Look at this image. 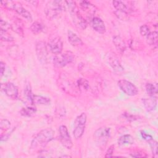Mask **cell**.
I'll list each match as a JSON object with an SVG mask.
<instances>
[{
  "mask_svg": "<svg viewBox=\"0 0 158 158\" xmlns=\"http://www.w3.org/2000/svg\"><path fill=\"white\" fill-rule=\"evenodd\" d=\"M58 84L59 87L65 93L68 94L75 96L78 94L80 90L78 89L77 84L65 74H61L58 78Z\"/></svg>",
  "mask_w": 158,
  "mask_h": 158,
  "instance_id": "3",
  "label": "cell"
},
{
  "mask_svg": "<svg viewBox=\"0 0 158 158\" xmlns=\"http://www.w3.org/2000/svg\"><path fill=\"white\" fill-rule=\"evenodd\" d=\"M55 113H56V116L58 118H62L65 117V114H66L65 107H64L62 106H59L58 107L56 108Z\"/></svg>",
  "mask_w": 158,
  "mask_h": 158,
  "instance_id": "31",
  "label": "cell"
},
{
  "mask_svg": "<svg viewBox=\"0 0 158 158\" xmlns=\"http://www.w3.org/2000/svg\"><path fill=\"white\" fill-rule=\"evenodd\" d=\"M51 102L49 98L40 96V95H34L33 96V104H40V105H48Z\"/></svg>",
  "mask_w": 158,
  "mask_h": 158,
  "instance_id": "22",
  "label": "cell"
},
{
  "mask_svg": "<svg viewBox=\"0 0 158 158\" xmlns=\"http://www.w3.org/2000/svg\"><path fill=\"white\" fill-rule=\"evenodd\" d=\"M142 102L144 108L148 112L154 110L157 106V99L156 98L151 97L149 98H143Z\"/></svg>",
  "mask_w": 158,
  "mask_h": 158,
  "instance_id": "17",
  "label": "cell"
},
{
  "mask_svg": "<svg viewBox=\"0 0 158 158\" xmlns=\"http://www.w3.org/2000/svg\"><path fill=\"white\" fill-rule=\"evenodd\" d=\"M114 151V145H111V146L108 148V149L107 150L104 157H112V156H113Z\"/></svg>",
  "mask_w": 158,
  "mask_h": 158,
  "instance_id": "37",
  "label": "cell"
},
{
  "mask_svg": "<svg viewBox=\"0 0 158 158\" xmlns=\"http://www.w3.org/2000/svg\"><path fill=\"white\" fill-rule=\"evenodd\" d=\"M24 96L26 99L30 102V103L31 105H33V94H32L31 89V86L29 83H27L25 87V90H24Z\"/></svg>",
  "mask_w": 158,
  "mask_h": 158,
  "instance_id": "28",
  "label": "cell"
},
{
  "mask_svg": "<svg viewBox=\"0 0 158 158\" xmlns=\"http://www.w3.org/2000/svg\"><path fill=\"white\" fill-rule=\"evenodd\" d=\"M117 83L120 89L127 95L134 96L138 94V89L131 82L126 80H120Z\"/></svg>",
  "mask_w": 158,
  "mask_h": 158,
  "instance_id": "9",
  "label": "cell"
},
{
  "mask_svg": "<svg viewBox=\"0 0 158 158\" xmlns=\"http://www.w3.org/2000/svg\"><path fill=\"white\" fill-rule=\"evenodd\" d=\"M149 143V145L151 149V151L152 153V156L156 158L157 157V148H158V145H157V142L153 139L148 141Z\"/></svg>",
  "mask_w": 158,
  "mask_h": 158,
  "instance_id": "29",
  "label": "cell"
},
{
  "mask_svg": "<svg viewBox=\"0 0 158 158\" xmlns=\"http://www.w3.org/2000/svg\"><path fill=\"white\" fill-rule=\"evenodd\" d=\"M36 111L35 107L33 106H27L26 107H23L20 110V114L24 117H30L33 115Z\"/></svg>",
  "mask_w": 158,
  "mask_h": 158,
  "instance_id": "27",
  "label": "cell"
},
{
  "mask_svg": "<svg viewBox=\"0 0 158 158\" xmlns=\"http://www.w3.org/2000/svg\"><path fill=\"white\" fill-rule=\"evenodd\" d=\"M5 94L10 98L17 99L19 96V90L17 87L12 82H7L2 86Z\"/></svg>",
  "mask_w": 158,
  "mask_h": 158,
  "instance_id": "13",
  "label": "cell"
},
{
  "mask_svg": "<svg viewBox=\"0 0 158 158\" xmlns=\"http://www.w3.org/2000/svg\"><path fill=\"white\" fill-rule=\"evenodd\" d=\"M11 29L15 31L16 33H17L19 35L23 36V31L22 28L17 23H14L11 25Z\"/></svg>",
  "mask_w": 158,
  "mask_h": 158,
  "instance_id": "34",
  "label": "cell"
},
{
  "mask_svg": "<svg viewBox=\"0 0 158 158\" xmlns=\"http://www.w3.org/2000/svg\"><path fill=\"white\" fill-rule=\"evenodd\" d=\"M113 43L117 50L121 54L123 53L126 49V45L123 39L120 36H114L112 39Z\"/></svg>",
  "mask_w": 158,
  "mask_h": 158,
  "instance_id": "18",
  "label": "cell"
},
{
  "mask_svg": "<svg viewBox=\"0 0 158 158\" xmlns=\"http://www.w3.org/2000/svg\"><path fill=\"white\" fill-rule=\"evenodd\" d=\"M139 31L143 36L146 37L151 33V30L149 27L147 25H143L139 28Z\"/></svg>",
  "mask_w": 158,
  "mask_h": 158,
  "instance_id": "32",
  "label": "cell"
},
{
  "mask_svg": "<svg viewBox=\"0 0 158 158\" xmlns=\"http://www.w3.org/2000/svg\"><path fill=\"white\" fill-rule=\"evenodd\" d=\"M0 28L1 30L4 31H7L9 28H11V25L7 23V22L3 20L2 19H1L0 20Z\"/></svg>",
  "mask_w": 158,
  "mask_h": 158,
  "instance_id": "35",
  "label": "cell"
},
{
  "mask_svg": "<svg viewBox=\"0 0 158 158\" xmlns=\"http://www.w3.org/2000/svg\"><path fill=\"white\" fill-rule=\"evenodd\" d=\"M54 131L51 128L41 130L33 138L31 142V148L35 149L39 146H44L54 139Z\"/></svg>",
  "mask_w": 158,
  "mask_h": 158,
  "instance_id": "2",
  "label": "cell"
},
{
  "mask_svg": "<svg viewBox=\"0 0 158 158\" xmlns=\"http://www.w3.org/2000/svg\"><path fill=\"white\" fill-rule=\"evenodd\" d=\"M59 133L61 144L67 149H71L73 146V143L67 127L65 125L60 126L59 128Z\"/></svg>",
  "mask_w": 158,
  "mask_h": 158,
  "instance_id": "10",
  "label": "cell"
},
{
  "mask_svg": "<svg viewBox=\"0 0 158 158\" xmlns=\"http://www.w3.org/2000/svg\"><path fill=\"white\" fill-rule=\"evenodd\" d=\"M146 90L149 97L157 99V83H148L146 85Z\"/></svg>",
  "mask_w": 158,
  "mask_h": 158,
  "instance_id": "20",
  "label": "cell"
},
{
  "mask_svg": "<svg viewBox=\"0 0 158 158\" xmlns=\"http://www.w3.org/2000/svg\"><path fill=\"white\" fill-rule=\"evenodd\" d=\"M112 4L114 8L117 10V12L125 14L127 15L130 12V9L126 5L123 1H113Z\"/></svg>",
  "mask_w": 158,
  "mask_h": 158,
  "instance_id": "19",
  "label": "cell"
},
{
  "mask_svg": "<svg viewBox=\"0 0 158 158\" xmlns=\"http://www.w3.org/2000/svg\"><path fill=\"white\" fill-rule=\"evenodd\" d=\"M80 6L83 10L86 11L89 14H93L96 11V7L90 2L87 1H82L80 2Z\"/></svg>",
  "mask_w": 158,
  "mask_h": 158,
  "instance_id": "21",
  "label": "cell"
},
{
  "mask_svg": "<svg viewBox=\"0 0 158 158\" xmlns=\"http://www.w3.org/2000/svg\"><path fill=\"white\" fill-rule=\"evenodd\" d=\"M1 40L3 41L10 42L14 41V38L7 31H4L1 30Z\"/></svg>",
  "mask_w": 158,
  "mask_h": 158,
  "instance_id": "30",
  "label": "cell"
},
{
  "mask_svg": "<svg viewBox=\"0 0 158 158\" xmlns=\"http://www.w3.org/2000/svg\"><path fill=\"white\" fill-rule=\"evenodd\" d=\"M130 155L134 157H144L148 156L146 153H144L141 151H136L133 153H130Z\"/></svg>",
  "mask_w": 158,
  "mask_h": 158,
  "instance_id": "36",
  "label": "cell"
},
{
  "mask_svg": "<svg viewBox=\"0 0 158 158\" xmlns=\"http://www.w3.org/2000/svg\"><path fill=\"white\" fill-rule=\"evenodd\" d=\"M110 135V128L103 127L97 129L94 134V139L98 146L100 148L105 147Z\"/></svg>",
  "mask_w": 158,
  "mask_h": 158,
  "instance_id": "5",
  "label": "cell"
},
{
  "mask_svg": "<svg viewBox=\"0 0 158 158\" xmlns=\"http://www.w3.org/2000/svg\"><path fill=\"white\" fill-rule=\"evenodd\" d=\"M123 116L125 117V118L126 119H127L128 120H131V121H133V120H135L136 119H138V117L136 116V115H131L129 113H125L123 114Z\"/></svg>",
  "mask_w": 158,
  "mask_h": 158,
  "instance_id": "38",
  "label": "cell"
},
{
  "mask_svg": "<svg viewBox=\"0 0 158 158\" xmlns=\"http://www.w3.org/2000/svg\"><path fill=\"white\" fill-rule=\"evenodd\" d=\"M107 60L110 66L116 72H122L123 71V67L122 66L118 59L113 53L107 54Z\"/></svg>",
  "mask_w": 158,
  "mask_h": 158,
  "instance_id": "12",
  "label": "cell"
},
{
  "mask_svg": "<svg viewBox=\"0 0 158 158\" xmlns=\"http://www.w3.org/2000/svg\"><path fill=\"white\" fill-rule=\"evenodd\" d=\"M35 51L38 60L42 64H46L48 62V51L45 42L43 41H38L36 43Z\"/></svg>",
  "mask_w": 158,
  "mask_h": 158,
  "instance_id": "8",
  "label": "cell"
},
{
  "mask_svg": "<svg viewBox=\"0 0 158 158\" xmlns=\"http://www.w3.org/2000/svg\"><path fill=\"white\" fill-rule=\"evenodd\" d=\"M66 7L69 9L73 24L76 27L81 30H85L87 27V22L81 15L75 2L72 1H65Z\"/></svg>",
  "mask_w": 158,
  "mask_h": 158,
  "instance_id": "1",
  "label": "cell"
},
{
  "mask_svg": "<svg viewBox=\"0 0 158 158\" xmlns=\"http://www.w3.org/2000/svg\"><path fill=\"white\" fill-rule=\"evenodd\" d=\"M0 70H1V77H2V75L4 74L6 71V64L2 61L0 63Z\"/></svg>",
  "mask_w": 158,
  "mask_h": 158,
  "instance_id": "40",
  "label": "cell"
},
{
  "mask_svg": "<svg viewBox=\"0 0 158 158\" xmlns=\"http://www.w3.org/2000/svg\"><path fill=\"white\" fill-rule=\"evenodd\" d=\"M74 59L75 56L71 51H66L56 55L53 59V63L57 67H63L67 64L72 63Z\"/></svg>",
  "mask_w": 158,
  "mask_h": 158,
  "instance_id": "7",
  "label": "cell"
},
{
  "mask_svg": "<svg viewBox=\"0 0 158 158\" xmlns=\"http://www.w3.org/2000/svg\"><path fill=\"white\" fill-rule=\"evenodd\" d=\"M147 43L151 46L156 48L157 46V31H154L151 33L146 37Z\"/></svg>",
  "mask_w": 158,
  "mask_h": 158,
  "instance_id": "23",
  "label": "cell"
},
{
  "mask_svg": "<svg viewBox=\"0 0 158 158\" xmlns=\"http://www.w3.org/2000/svg\"><path fill=\"white\" fill-rule=\"evenodd\" d=\"M48 46L52 53L57 55L62 53L63 49V42L60 37L55 36L49 40Z\"/></svg>",
  "mask_w": 158,
  "mask_h": 158,
  "instance_id": "11",
  "label": "cell"
},
{
  "mask_svg": "<svg viewBox=\"0 0 158 158\" xmlns=\"http://www.w3.org/2000/svg\"><path fill=\"white\" fill-rule=\"evenodd\" d=\"M10 127V122L7 119H2L0 122V128L2 131H6L9 129Z\"/></svg>",
  "mask_w": 158,
  "mask_h": 158,
  "instance_id": "33",
  "label": "cell"
},
{
  "mask_svg": "<svg viewBox=\"0 0 158 158\" xmlns=\"http://www.w3.org/2000/svg\"><path fill=\"white\" fill-rule=\"evenodd\" d=\"M30 29L33 34L38 35L43 31L44 30V26L42 23L36 21L31 25Z\"/></svg>",
  "mask_w": 158,
  "mask_h": 158,
  "instance_id": "25",
  "label": "cell"
},
{
  "mask_svg": "<svg viewBox=\"0 0 158 158\" xmlns=\"http://www.w3.org/2000/svg\"><path fill=\"white\" fill-rule=\"evenodd\" d=\"M65 1H49L45 8V14L46 17L49 19H52L57 16L62 11L65 9L66 4Z\"/></svg>",
  "mask_w": 158,
  "mask_h": 158,
  "instance_id": "4",
  "label": "cell"
},
{
  "mask_svg": "<svg viewBox=\"0 0 158 158\" xmlns=\"http://www.w3.org/2000/svg\"><path fill=\"white\" fill-rule=\"evenodd\" d=\"M77 86L78 89L80 91H87L89 88V82L85 78H80L77 81Z\"/></svg>",
  "mask_w": 158,
  "mask_h": 158,
  "instance_id": "26",
  "label": "cell"
},
{
  "mask_svg": "<svg viewBox=\"0 0 158 158\" xmlns=\"http://www.w3.org/2000/svg\"><path fill=\"white\" fill-rule=\"evenodd\" d=\"M117 143L119 146L132 144L134 143V138L130 135H124L118 138Z\"/></svg>",
  "mask_w": 158,
  "mask_h": 158,
  "instance_id": "24",
  "label": "cell"
},
{
  "mask_svg": "<svg viewBox=\"0 0 158 158\" xmlns=\"http://www.w3.org/2000/svg\"><path fill=\"white\" fill-rule=\"evenodd\" d=\"M67 37L70 44L74 47H80L83 44L81 39L75 33L71 30L68 31Z\"/></svg>",
  "mask_w": 158,
  "mask_h": 158,
  "instance_id": "16",
  "label": "cell"
},
{
  "mask_svg": "<svg viewBox=\"0 0 158 158\" xmlns=\"http://www.w3.org/2000/svg\"><path fill=\"white\" fill-rule=\"evenodd\" d=\"M91 26L93 28L99 33L103 34L106 32V28L104 22L99 17H93L91 20Z\"/></svg>",
  "mask_w": 158,
  "mask_h": 158,
  "instance_id": "15",
  "label": "cell"
},
{
  "mask_svg": "<svg viewBox=\"0 0 158 158\" xmlns=\"http://www.w3.org/2000/svg\"><path fill=\"white\" fill-rule=\"evenodd\" d=\"M141 135L143 138L144 139L148 141H150V140H151V139H152V137L151 135H149V134L145 133L144 131H141Z\"/></svg>",
  "mask_w": 158,
  "mask_h": 158,
  "instance_id": "39",
  "label": "cell"
},
{
  "mask_svg": "<svg viewBox=\"0 0 158 158\" xmlns=\"http://www.w3.org/2000/svg\"><path fill=\"white\" fill-rule=\"evenodd\" d=\"M12 10H15L18 14H19L20 15H21L22 17L27 19L28 21L31 22L32 20V16L30 13V12H28L27 9H25L20 3L14 2Z\"/></svg>",
  "mask_w": 158,
  "mask_h": 158,
  "instance_id": "14",
  "label": "cell"
},
{
  "mask_svg": "<svg viewBox=\"0 0 158 158\" xmlns=\"http://www.w3.org/2000/svg\"><path fill=\"white\" fill-rule=\"evenodd\" d=\"M87 120L86 114L85 112L81 113L79 115L75 120V128L73 131L74 138L77 139L80 138L85 131V125Z\"/></svg>",
  "mask_w": 158,
  "mask_h": 158,
  "instance_id": "6",
  "label": "cell"
}]
</instances>
